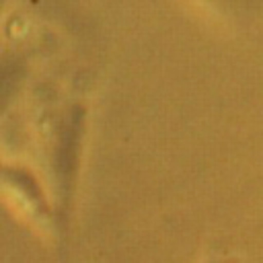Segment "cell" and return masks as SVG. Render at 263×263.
<instances>
[{"label": "cell", "mask_w": 263, "mask_h": 263, "mask_svg": "<svg viewBox=\"0 0 263 263\" xmlns=\"http://www.w3.org/2000/svg\"><path fill=\"white\" fill-rule=\"evenodd\" d=\"M0 189L8 191L25 210L35 218H51V203L41 181L21 164H8L0 160Z\"/></svg>", "instance_id": "6da1fadb"}]
</instances>
